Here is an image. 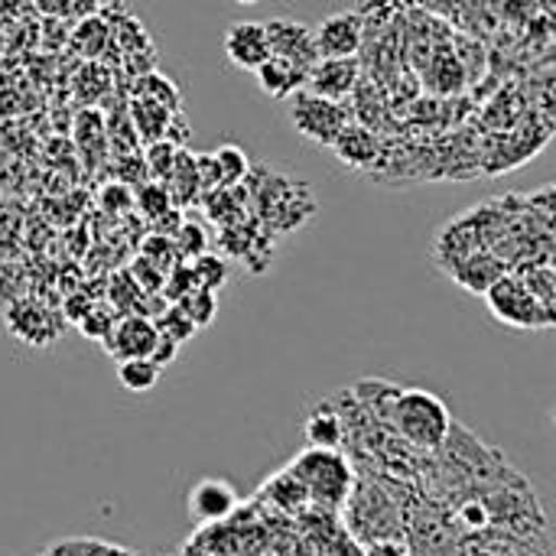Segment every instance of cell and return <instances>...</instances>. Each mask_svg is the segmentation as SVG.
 <instances>
[{"label": "cell", "mask_w": 556, "mask_h": 556, "mask_svg": "<svg viewBox=\"0 0 556 556\" xmlns=\"http://www.w3.org/2000/svg\"><path fill=\"white\" fill-rule=\"evenodd\" d=\"M150 156H147V163H150V173L156 176V179H169V173H173V166H176V143H169V140H160V143H153L150 150H147Z\"/></svg>", "instance_id": "obj_22"}, {"label": "cell", "mask_w": 556, "mask_h": 556, "mask_svg": "<svg viewBox=\"0 0 556 556\" xmlns=\"http://www.w3.org/2000/svg\"><path fill=\"white\" fill-rule=\"evenodd\" d=\"M358 75H362L358 55H352V59H316L313 68L306 72L303 88L319 94V98H329V101H345L355 91Z\"/></svg>", "instance_id": "obj_7"}, {"label": "cell", "mask_w": 556, "mask_h": 556, "mask_svg": "<svg viewBox=\"0 0 556 556\" xmlns=\"http://www.w3.org/2000/svg\"><path fill=\"white\" fill-rule=\"evenodd\" d=\"M303 437L313 450H339L345 443V420L336 410V404H319L306 424H303Z\"/></svg>", "instance_id": "obj_12"}, {"label": "cell", "mask_w": 556, "mask_h": 556, "mask_svg": "<svg viewBox=\"0 0 556 556\" xmlns=\"http://www.w3.org/2000/svg\"><path fill=\"white\" fill-rule=\"evenodd\" d=\"M332 150L339 153L342 163H349V166H365V163L375 160V150H378V147H375V137H371L365 127H345V130L336 137Z\"/></svg>", "instance_id": "obj_13"}, {"label": "cell", "mask_w": 556, "mask_h": 556, "mask_svg": "<svg viewBox=\"0 0 556 556\" xmlns=\"http://www.w3.org/2000/svg\"><path fill=\"white\" fill-rule=\"evenodd\" d=\"M384 394L388 397H378L368 407H375L401 440H407L414 450L446 446L453 433V414L437 394L424 388H394V384H384Z\"/></svg>", "instance_id": "obj_1"}, {"label": "cell", "mask_w": 556, "mask_h": 556, "mask_svg": "<svg viewBox=\"0 0 556 556\" xmlns=\"http://www.w3.org/2000/svg\"><path fill=\"white\" fill-rule=\"evenodd\" d=\"M365 556H410L401 541H368Z\"/></svg>", "instance_id": "obj_25"}, {"label": "cell", "mask_w": 556, "mask_h": 556, "mask_svg": "<svg viewBox=\"0 0 556 556\" xmlns=\"http://www.w3.org/2000/svg\"><path fill=\"white\" fill-rule=\"evenodd\" d=\"M267 42H270V55H280V59H290L293 65L300 68H313V62L319 59L316 55V46H313V29L296 23V20H267Z\"/></svg>", "instance_id": "obj_8"}, {"label": "cell", "mask_w": 556, "mask_h": 556, "mask_svg": "<svg viewBox=\"0 0 556 556\" xmlns=\"http://www.w3.org/2000/svg\"><path fill=\"white\" fill-rule=\"evenodd\" d=\"M287 472L306 489V498L313 508L339 511L349 505L355 482H352V466L339 450H303Z\"/></svg>", "instance_id": "obj_2"}, {"label": "cell", "mask_w": 556, "mask_h": 556, "mask_svg": "<svg viewBox=\"0 0 556 556\" xmlns=\"http://www.w3.org/2000/svg\"><path fill=\"white\" fill-rule=\"evenodd\" d=\"M114 319H117V316H114L111 309H104V306H88V313L78 319V329H81V336L101 342V339L108 336V329L114 326Z\"/></svg>", "instance_id": "obj_21"}, {"label": "cell", "mask_w": 556, "mask_h": 556, "mask_svg": "<svg viewBox=\"0 0 556 556\" xmlns=\"http://www.w3.org/2000/svg\"><path fill=\"white\" fill-rule=\"evenodd\" d=\"M150 358H153L160 368H166V365H173V362L179 358V345H176L173 339L160 336V339H156V345H153V352H150Z\"/></svg>", "instance_id": "obj_24"}, {"label": "cell", "mask_w": 556, "mask_h": 556, "mask_svg": "<svg viewBox=\"0 0 556 556\" xmlns=\"http://www.w3.org/2000/svg\"><path fill=\"white\" fill-rule=\"evenodd\" d=\"M189 270H192V280H195L199 290H212L215 293L228 280V267L218 257H208V254H199Z\"/></svg>", "instance_id": "obj_19"}, {"label": "cell", "mask_w": 556, "mask_h": 556, "mask_svg": "<svg viewBox=\"0 0 556 556\" xmlns=\"http://www.w3.org/2000/svg\"><path fill=\"white\" fill-rule=\"evenodd\" d=\"M156 339H160V332H156V326H153L150 316H143V313H124L121 319H114V326H111L108 336L101 339V349H104L114 362L150 358Z\"/></svg>", "instance_id": "obj_6"}, {"label": "cell", "mask_w": 556, "mask_h": 556, "mask_svg": "<svg viewBox=\"0 0 556 556\" xmlns=\"http://www.w3.org/2000/svg\"><path fill=\"white\" fill-rule=\"evenodd\" d=\"M235 3H257V0H235Z\"/></svg>", "instance_id": "obj_26"}, {"label": "cell", "mask_w": 556, "mask_h": 556, "mask_svg": "<svg viewBox=\"0 0 556 556\" xmlns=\"http://www.w3.org/2000/svg\"><path fill=\"white\" fill-rule=\"evenodd\" d=\"M267 495H270V502L277 505V508H287V511H296V508H306L309 505V498H306V489L283 469L277 479H270V485H267Z\"/></svg>", "instance_id": "obj_15"}, {"label": "cell", "mask_w": 556, "mask_h": 556, "mask_svg": "<svg viewBox=\"0 0 556 556\" xmlns=\"http://www.w3.org/2000/svg\"><path fill=\"white\" fill-rule=\"evenodd\" d=\"M205 160L215 166L212 186H215V182H222V186L238 182V179L244 176V169H248V160H244V153H241L238 147H222L218 153H212V156H205Z\"/></svg>", "instance_id": "obj_16"}, {"label": "cell", "mask_w": 556, "mask_h": 556, "mask_svg": "<svg viewBox=\"0 0 556 556\" xmlns=\"http://www.w3.org/2000/svg\"><path fill=\"white\" fill-rule=\"evenodd\" d=\"M42 13H49V16H59V20H72V16H91L98 7H101V0H33Z\"/></svg>", "instance_id": "obj_20"}, {"label": "cell", "mask_w": 556, "mask_h": 556, "mask_svg": "<svg viewBox=\"0 0 556 556\" xmlns=\"http://www.w3.org/2000/svg\"><path fill=\"white\" fill-rule=\"evenodd\" d=\"M257 85L264 94L277 98V101H287L290 94H296L303 85H306V68L293 65L290 59H280V55H267L257 68Z\"/></svg>", "instance_id": "obj_11"}, {"label": "cell", "mask_w": 556, "mask_h": 556, "mask_svg": "<svg viewBox=\"0 0 556 556\" xmlns=\"http://www.w3.org/2000/svg\"><path fill=\"white\" fill-rule=\"evenodd\" d=\"M160 365L153 358H127L117 362V381L130 391V394H147L160 384Z\"/></svg>", "instance_id": "obj_14"}, {"label": "cell", "mask_w": 556, "mask_h": 556, "mask_svg": "<svg viewBox=\"0 0 556 556\" xmlns=\"http://www.w3.org/2000/svg\"><path fill=\"white\" fill-rule=\"evenodd\" d=\"M225 55L231 65L254 72L267 55H270V42H267V26L261 20H238L231 23V29L225 33Z\"/></svg>", "instance_id": "obj_9"}, {"label": "cell", "mask_w": 556, "mask_h": 556, "mask_svg": "<svg viewBox=\"0 0 556 556\" xmlns=\"http://www.w3.org/2000/svg\"><path fill=\"white\" fill-rule=\"evenodd\" d=\"M140 208H143V215H150V218L163 215V212L169 208V192H166L163 186H147V189L140 192Z\"/></svg>", "instance_id": "obj_23"}, {"label": "cell", "mask_w": 556, "mask_h": 556, "mask_svg": "<svg viewBox=\"0 0 556 556\" xmlns=\"http://www.w3.org/2000/svg\"><path fill=\"white\" fill-rule=\"evenodd\" d=\"M482 296L492 316L511 329H551L556 323L554 306L541 303L518 274H502Z\"/></svg>", "instance_id": "obj_3"}, {"label": "cell", "mask_w": 556, "mask_h": 556, "mask_svg": "<svg viewBox=\"0 0 556 556\" xmlns=\"http://www.w3.org/2000/svg\"><path fill=\"white\" fill-rule=\"evenodd\" d=\"M362 39H365V20L358 10L329 13L313 29V46H316L319 59H352V55H358Z\"/></svg>", "instance_id": "obj_5"}, {"label": "cell", "mask_w": 556, "mask_h": 556, "mask_svg": "<svg viewBox=\"0 0 556 556\" xmlns=\"http://www.w3.org/2000/svg\"><path fill=\"white\" fill-rule=\"evenodd\" d=\"M179 306H182V313L192 319V326L195 329H205L208 323H212V316H215V309H218V300H215V293L212 290H189L182 300H176Z\"/></svg>", "instance_id": "obj_17"}, {"label": "cell", "mask_w": 556, "mask_h": 556, "mask_svg": "<svg viewBox=\"0 0 556 556\" xmlns=\"http://www.w3.org/2000/svg\"><path fill=\"white\" fill-rule=\"evenodd\" d=\"M153 326H156V332H160V336L173 339L176 345H182L186 339H192V336H195V326H192V319L182 313V306H179V303H173L169 309H163V316H160Z\"/></svg>", "instance_id": "obj_18"}, {"label": "cell", "mask_w": 556, "mask_h": 556, "mask_svg": "<svg viewBox=\"0 0 556 556\" xmlns=\"http://www.w3.org/2000/svg\"><path fill=\"white\" fill-rule=\"evenodd\" d=\"M287 101H290V121H293V127L306 140H313V143L332 147L336 137L349 127V111L342 108V101L319 98V94H313L306 88H300Z\"/></svg>", "instance_id": "obj_4"}, {"label": "cell", "mask_w": 556, "mask_h": 556, "mask_svg": "<svg viewBox=\"0 0 556 556\" xmlns=\"http://www.w3.org/2000/svg\"><path fill=\"white\" fill-rule=\"evenodd\" d=\"M238 508V492L225 479H202L189 492V515L202 525L225 521Z\"/></svg>", "instance_id": "obj_10"}]
</instances>
